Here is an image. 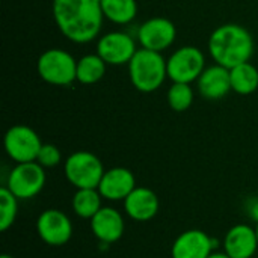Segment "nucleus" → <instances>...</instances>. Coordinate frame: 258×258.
Masks as SVG:
<instances>
[{"label":"nucleus","instance_id":"1","mask_svg":"<svg viewBox=\"0 0 258 258\" xmlns=\"http://www.w3.org/2000/svg\"><path fill=\"white\" fill-rule=\"evenodd\" d=\"M53 17L60 33L76 44L94 41L104 20L101 0H53Z\"/></svg>","mask_w":258,"mask_h":258},{"label":"nucleus","instance_id":"2","mask_svg":"<svg viewBox=\"0 0 258 258\" xmlns=\"http://www.w3.org/2000/svg\"><path fill=\"white\" fill-rule=\"evenodd\" d=\"M209 53L218 65L231 70L236 65L249 62L254 54V38L240 24L225 23L210 35Z\"/></svg>","mask_w":258,"mask_h":258},{"label":"nucleus","instance_id":"3","mask_svg":"<svg viewBox=\"0 0 258 258\" xmlns=\"http://www.w3.org/2000/svg\"><path fill=\"white\" fill-rule=\"evenodd\" d=\"M128 76L132 85L141 92H154L168 77L166 60L159 51L138 48L128 62Z\"/></svg>","mask_w":258,"mask_h":258},{"label":"nucleus","instance_id":"4","mask_svg":"<svg viewBox=\"0 0 258 258\" xmlns=\"http://www.w3.org/2000/svg\"><path fill=\"white\" fill-rule=\"evenodd\" d=\"M36 71L48 85L68 86L77 80V60L67 50L48 48L39 56Z\"/></svg>","mask_w":258,"mask_h":258},{"label":"nucleus","instance_id":"5","mask_svg":"<svg viewBox=\"0 0 258 258\" xmlns=\"http://www.w3.org/2000/svg\"><path fill=\"white\" fill-rule=\"evenodd\" d=\"M63 172L76 189H97L104 168L101 160L89 151H76L63 163Z\"/></svg>","mask_w":258,"mask_h":258},{"label":"nucleus","instance_id":"6","mask_svg":"<svg viewBox=\"0 0 258 258\" xmlns=\"http://www.w3.org/2000/svg\"><path fill=\"white\" fill-rule=\"evenodd\" d=\"M168 77L178 83H192L200 79L206 70L204 53L194 45H184L175 50L166 60Z\"/></svg>","mask_w":258,"mask_h":258},{"label":"nucleus","instance_id":"7","mask_svg":"<svg viewBox=\"0 0 258 258\" xmlns=\"http://www.w3.org/2000/svg\"><path fill=\"white\" fill-rule=\"evenodd\" d=\"M5 151L15 163L36 162L42 142L38 133L29 125H12L3 139Z\"/></svg>","mask_w":258,"mask_h":258},{"label":"nucleus","instance_id":"8","mask_svg":"<svg viewBox=\"0 0 258 258\" xmlns=\"http://www.w3.org/2000/svg\"><path fill=\"white\" fill-rule=\"evenodd\" d=\"M45 186V169L38 162L17 163L8 175L6 187L18 200L36 197Z\"/></svg>","mask_w":258,"mask_h":258},{"label":"nucleus","instance_id":"9","mask_svg":"<svg viewBox=\"0 0 258 258\" xmlns=\"http://www.w3.org/2000/svg\"><path fill=\"white\" fill-rule=\"evenodd\" d=\"M36 233L44 243L50 246H62L73 237V224L63 212L48 209L38 216Z\"/></svg>","mask_w":258,"mask_h":258},{"label":"nucleus","instance_id":"10","mask_svg":"<svg viewBox=\"0 0 258 258\" xmlns=\"http://www.w3.org/2000/svg\"><path fill=\"white\" fill-rule=\"evenodd\" d=\"M177 36L175 24L165 17H153L141 24L138 29V39L142 48L153 51H165L169 48Z\"/></svg>","mask_w":258,"mask_h":258},{"label":"nucleus","instance_id":"11","mask_svg":"<svg viewBox=\"0 0 258 258\" xmlns=\"http://www.w3.org/2000/svg\"><path fill=\"white\" fill-rule=\"evenodd\" d=\"M136 51L135 39L125 32H109L97 42V54L107 65H128Z\"/></svg>","mask_w":258,"mask_h":258},{"label":"nucleus","instance_id":"12","mask_svg":"<svg viewBox=\"0 0 258 258\" xmlns=\"http://www.w3.org/2000/svg\"><path fill=\"white\" fill-rule=\"evenodd\" d=\"M216 246V240L201 230H187L172 243V258H209Z\"/></svg>","mask_w":258,"mask_h":258},{"label":"nucleus","instance_id":"13","mask_svg":"<svg viewBox=\"0 0 258 258\" xmlns=\"http://www.w3.org/2000/svg\"><path fill=\"white\" fill-rule=\"evenodd\" d=\"M97 189L101 194L103 200H109L113 203L124 201L136 189V178L133 172L127 168H110L109 171H104Z\"/></svg>","mask_w":258,"mask_h":258},{"label":"nucleus","instance_id":"14","mask_svg":"<svg viewBox=\"0 0 258 258\" xmlns=\"http://www.w3.org/2000/svg\"><path fill=\"white\" fill-rule=\"evenodd\" d=\"M224 252L231 258H252L258 249L255 228L248 224L231 227L224 237Z\"/></svg>","mask_w":258,"mask_h":258},{"label":"nucleus","instance_id":"15","mask_svg":"<svg viewBox=\"0 0 258 258\" xmlns=\"http://www.w3.org/2000/svg\"><path fill=\"white\" fill-rule=\"evenodd\" d=\"M125 230L122 215L113 207H101L91 219V231L97 240L110 245L118 242Z\"/></svg>","mask_w":258,"mask_h":258},{"label":"nucleus","instance_id":"16","mask_svg":"<svg viewBox=\"0 0 258 258\" xmlns=\"http://www.w3.org/2000/svg\"><path fill=\"white\" fill-rule=\"evenodd\" d=\"M124 212L127 216L136 222H147L151 221L160 207L159 197L150 187H138L122 201Z\"/></svg>","mask_w":258,"mask_h":258},{"label":"nucleus","instance_id":"17","mask_svg":"<svg viewBox=\"0 0 258 258\" xmlns=\"http://www.w3.org/2000/svg\"><path fill=\"white\" fill-rule=\"evenodd\" d=\"M197 82L198 92L206 100H221L231 91L230 70L218 63L213 67H207Z\"/></svg>","mask_w":258,"mask_h":258},{"label":"nucleus","instance_id":"18","mask_svg":"<svg viewBox=\"0 0 258 258\" xmlns=\"http://www.w3.org/2000/svg\"><path fill=\"white\" fill-rule=\"evenodd\" d=\"M231 89L240 95H249L258 88V70L251 62H243L230 70Z\"/></svg>","mask_w":258,"mask_h":258},{"label":"nucleus","instance_id":"19","mask_svg":"<svg viewBox=\"0 0 258 258\" xmlns=\"http://www.w3.org/2000/svg\"><path fill=\"white\" fill-rule=\"evenodd\" d=\"M101 201L103 197L98 189H77L71 201L73 212L79 218L91 221L103 207Z\"/></svg>","mask_w":258,"mask_h":258},{"label":"nucleus","instance_id":"20","mask_svg":"<svg viewBox=\"0 0 258 258\" xmlns=\"http://www.w3.org/2000/svg\"><path fill=\"white\" fill-rule=\"evenodd\" d=\"M101 11L109 21L115 24H127L136 17L138 3L136 0H101Z\"/></svg>","mask_w":258,"mask_h":258},{"label":"nucleus","instance_id":"21","mask_svg":"<svg viewBox=\"0 0 258 258\" xmlns=\"http://www.w3.org/2000/svg\"><path fill=\"white\" fill-rule=\"evenodd\" d=\"M107 63L95 53L85 54L77 60V82L82 85H94L106 74Z\"/></svg>","mask_w":258,"mask_h":258},{"label":"nucleus","instance_id":"22","mask_svg":"<svg viewBox=\"0 0 258 258\" xmlns=\"http://www.w3.org/2000/svg\"><path fill=\"white\" fill-rule=\"evenodd\" d=\"M18 215V198L5 186L0 189V231H8Z\"/></svg>","mask_w":258,"mask_h":258},{"label":"nucleus","instance_id":"23","mask_svg":"<svg viewBox=\"0 0 258 258\" xmlns=\"http://www.w3.org/2000/svg\"><path fill=\"white\" fill-rule=\"evenodd\" d=\"M194 103V89L190 83H178L172 82L168 89V104L175 112L187 110Z\"/></svg>","mask_w":258,"mask_h":258},{"label":"nucleus","instance_id":"24","mask_svg":"<svg viewBox=\"0 0 258 258\" xmlns=\"http://www.w3.org/2000/svg\"><path fill=\"white\" fill-rule=\"evenodd\" d=\"M62 160V153L60 150L53 145V144H42L39 153H38V157H36V162L44 168H54L60 163Z\"/></svg>","mask_w":258,"mask_h":258},{"label":"nucleus","instance_id":"25","mask_svg":"<svg viewBox=\"0 0 258 258\" xmlns=\"http://www.w3.org/2000/svg\"><path fill=\"white\" fill-rule=\"evenodd\" d=\"M245 210L246 215L251 221H254L255 224H258V197L249 198L245 204Z\"/></svg>","mask_w":258,"mask_h":258},{"label":"nucleus","instance_id":"26","mask_svg":"<svg viewBox=\"0 0 258 258\" xmlns=\"http://www.w3.org/2000/svg\"><path fill=\"white\" fill-rule=\"evenodd\" d=\"M209 258H231L230 255H227L225 252H212Z\"/></svg>","mask_w":258,"mask_h":258},{"label":"nucleus","instance_id":"27","mask_svg":"<svg viewBox=\"0 0 258 258\" xmlns=\"http://www.w3.org/2000/svg\"><path fill=\"white\" fill-rule=\"evenodd\" d=\"M0 258H15V257H12V255H8V254H3V255H0Z\"/></svg>","mask_w":258,"mask_h":258},{"label":"nucleus","instance_id":"28","mask_svg":"<svg viewBox=\"0 0 258 258\" xmlns=\"http://www.w3.org/2000/svg\"><path fill=\"white\" fill-rule=\"evenodd\" d=\"M255 233H257V239H258V224H255Z\"/></svg>","mask_w":258,"mask_h":258}]
</instances>
